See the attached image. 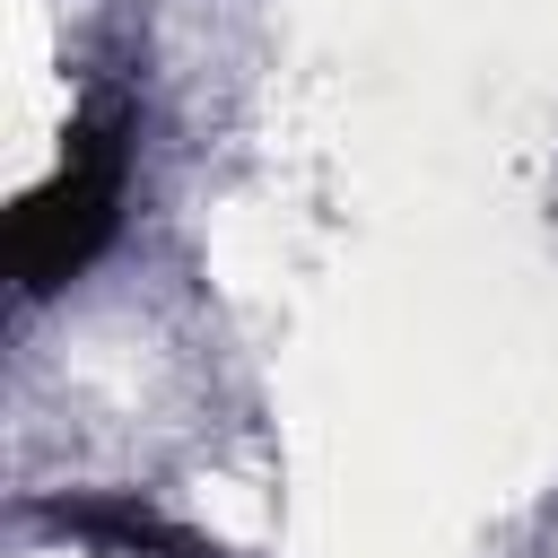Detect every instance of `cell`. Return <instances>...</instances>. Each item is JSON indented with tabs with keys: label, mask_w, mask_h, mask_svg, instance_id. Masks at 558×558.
I'll return each mask as SVG.
<instances>
[{
	"label": "cell",
	"mask_w": 558,
	"mask_h": 558,
	"mask_svg": "<svg viewBox=\"0 0 558 558\" xmlns=\"http://www.w3.org/2000/svg\"><path fill=\"white\" fill-rule=\"evenodd\" d=\"M44 523L87 541V549H105V558H218L209 541H192L183 523H166L140 497H61V506H44Z\"/></svg>",
	"instance_id": "2"
},
{
	"label": "cell",
	"mask_w": 558,
	"mask_h": 558,
	"mask_svg": "<svg viewBox=\"0 0 558 558\" xmlns=\"http://www.w3.org/2000/svg\"><path fill=\"white\" fill-rule=\"evenodd\" d=\"M122 183H131V131L122 113H87L61 148V166L17 201L9 218V270L26 296H52L61 279H78L113 227H122Z\"/></svg>",
	"instance_id": "1"
}]
</instances>
